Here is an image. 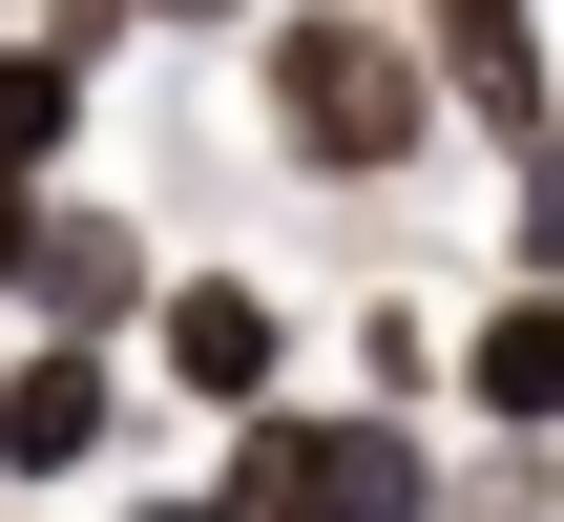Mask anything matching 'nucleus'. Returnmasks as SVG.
<instances>
[{
  "label": "nucleus",
  "instance_id": "f257e3e1",
  "mask_svg": "<svg viewBox=\"0 0 564 522\" xmlns=\"http://www.w3.org/2000/svg\"><path fill=\"white\" fill-rule=\"evenodd\" d=\"M251 126H272L293 188H419V146L460 126V84H440V42H419L398 0H272Z\"/></svg>",
  "mask_w": 564,
  "mask_h": 522
},
{
  "label": "nucleus",
  "instance_id": "9b49d317",
  "mask_svg": "<svg viewBox=\"0 0 564 522\" xmlns=\"http://www.w3.org/2000/svg\"><path fill=\"white\" fill-rule=\"evenodd\" d=\"M167 42H272V0H147Z\"/></svg>",
  "mask_w": 564,
  "mask_h": 522
},
{
  "label": "nucleus",
  "instance_id": "ddd939ff",
  "mask_svg": "<svg viewBox=\"0 0 564 522\" xmlns=\"http://www.w3.org/2000/svg\"><path fill=\"white\" fill-rule=\"evenodd\" d=\"M126 522H230V502H209V481H188V502H126Z\"/></svg>",
  "mask_w": 564,
  "mask_h": 522
},
{
  "label": "nucleus",
  "instance_id": "dca6fc26",
  "mask_svg": "<svg viewBox=\"0 0 564 522\" xmlns=\"http://www.w3.org/2000/svg\"><path fill=\"white\" fill-rule=\"evenodd\" d=\"M0 522H21V502H0Z\"/></svg>",
  "mask_w": 564,
  "mask_h": 522
},
{
  "label": "nucleus",
  "instance_id": "0eeeda50",
  "mask_svg": "<svg viewBox=\"0 0 564 522\" xmlns=\"http://www.w3.org/2000/svg\"><path fill=\"white\" fill-rule=\"evenodd\" d=\"M460 418H481L502 460H544V439H564V293L502 272V293L460 314Z\"/></svg>",
  "mask_w": 564,
  "mask_h": 522
},
{
  "label": "nucleus",
  "instance_id": "2eb2a0df",
  "mask_svg": "<svg viewBox=\"0 0 564 522\" xmlns=\"http://www.w3.org/2000/svg\"><path fill=\"white\" fill-rule=\"evenodd\" d=\"M0 42H21V21H0Z\"/></svg>",
  "mask_w": 564,
  "mask_h": 522
},
{
  "label": "nucleus",
  "instance_id": "39448f33",
  "mask_svg": "<svg viewBox=\"0 0 564 522\" xmlns=\"http://www.w3.org/2000/svg\"><path fill=\"white\" fill-rule=\"evenodd\" d=\"M126 460V356L84 335H0V502H63Z\"/></svg>",
  "mask_w": 564,
  "mask_h": 522
},
{
  "label": "nucleus",
  "instance_id": "423d86ee",
  "mask_svg": "<svg viewBox=\"0 0 564 522\" xmlns=\"http://www.w3.org/2000/svg\"><path fill=\"white\" fill-rule=\"evenodd\" d=\"M419 42H440L460 126H481L502 167H544V146H564V84H544V0H419Z\"/></svg>",
  "mask_w": 564,
  "mask_h": 522
},
{
  "label": "nucleus",
  "instance_id": "9d476101",
  "mask_svg": "<svg viewBox=\"0 0 564 522\" xmlns=\"http://www.w3.org/2000/svg\"><path fill=\"white\" fill-rule=\"evenodd\" d=\"M21 42H63V63H84V84H105V63H126V42H147V0H42V21H21Z\"/></svg>",
  "mask_w": 564,
  "mask_h": 522
},
{
  "label": "nucleus",
  "instance_id": "6e6552de",
  "mask_svg": "<svg viewBox=\"0 0 564 522\" xmlns=\"http://www.w3.org/2000/svg\"><path fill=\"white\" fill-rule=\"evenodd\" d=\"M84 126H105V84H84L63 42H0V188H63Z\"/></svg>",
  "mask_w": 564,
  "mask_h": 522
},
{
  "label": "nucleus",
  "instance_id": "1a4fd4ad",
  "mask_svg": "<svg viewBox=\"0 0 564 522\" xmlns=\"http://www.w3.org/2000/svg\"><path fill=\"white\" fill-rule=\"evenodd\" d=\"M502 272L564 293V146H544V167H502Z\"/></svg>",
  "mask_w": 564,
  "mask_h": 522
},
{
  "label": "nucleus",
  "instance_id": "f8f14e48",
  "mask_svg": "<svg viewBox=\"0 0 564 522\" xmlns=\"http://www.w3.org/2000/svg\"><path fill=\"white\" fill-rule=\"evenodd\" d=\"M21 272H42V188H0V335H21Z\"/></svg>",
  "mask_w": 564,
  "mask_h": 522
},
{
  "label": "nucleus",
  "instance_id": "7ed1b4c3",
  "mask_svg": "<svg viewBox=\"0 0 564 522\" xmlns=\"http://www.w3.org/2000/svg\"><path fill=\"white\" fill-rule=\"evenodd\" d=\"M147 377H167L188 418H272V398H293V293L230 272V251H188L167 314H147Z\"/></svg>",
  "mask_w": 564,
  "mask_h": 522
},
{
  "label": "nucleus",
  "instance_id": "4468645a",
  "mask_svg": "<svg viewBox=\"0 0 564 522\" xmlns=\"http://www.w3.org/2000/svg\"><path fill=\"white\" fill-rule=\"evenodd\" d=\"M21 522H63V502H21Z\"/></svg>",
  "mask_w": 564,
  "mask_h": 522
},
{
  "label": "nucleus",
  "instance_id": "20e7f679",
  "mask_svg": "<svg viewBox=\"0 0 564 522\" xmlns=\"http://www.w3.org/2000/svg\"><path fill=\"white\" fill-rule=\"evenodd\" d=\"M167 272H188V251H147V209H105V188H42V272H21V335H84V356H147Z\"/></svg>",
  "mask_w": 564,
  "mask_h": 522
},
{
  "label": "nucleus",
  "instance_id": "f03ea898",
  "mask_svg": "<svg viewBox=\"0 0 564 522\" xmlns=\"http://www.w3.org/2000/svg\"><path fill=\"white\" fill-rule=\"evenodd\" d=\"M209 502H230V522H440V439H419V418H335V398H272V418H230Z\"/></svg>",
  "mask_w": 564,
  "mask_h": 522
}]
</instances>
